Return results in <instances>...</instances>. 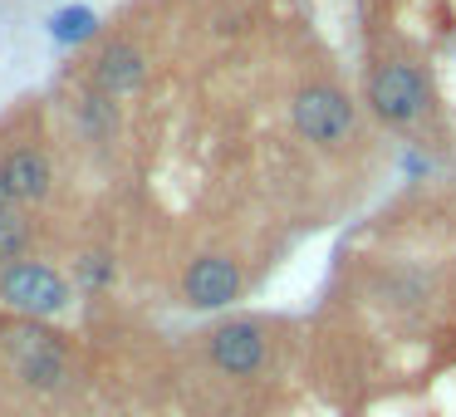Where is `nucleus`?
Instances as JSON below:
<instances>
[{
    "instance_id": "obj_1",
    "label": "nucleus",
    "mask_w": 456,
    "mask_h": 417,
    "mask_svg": "<svg viewBox=\"0 0 456 417\" xmlns=\"http://www.w3.org/2000/svg\"><path fill=\"white\" fill-rule=\"evenodd\" d=\"M368 109L378 113L393 128H412L432 113V89H427V74L407 60H387L373 70L368 79Z\"/></svg>"
},
{
    "instance_id": "obj_2",
    "label": "nucleus",
    "mask_w": 456,
    "mask_h": 417,
    "mask_svg": "<svg viewBox=\"0 0 456 417\" xmlns=\"http://www.w3.org/2000/svg\"><path fill=\"white\" fill-rule=\"evenodd\" d=\"M74 299L69 280L50 266H35V260H20V266H5L0 270V305L15 309L25 319H54L64 315Z\"/></svg>"
},
{
    "instance_id": "obj_3",
    "label": "nucleus",
    "mask_w": 456,
    "mask_h": 417,
    "mask_svg": "<svg viewBox=\"0 0 456 417\" xmlns=\"http://www.w3.org/2000/svg\"><path fill=\"white\" fill-rule=\"evenodd\" d=\"M289 119H295L299 138L319 143V148H334V143H344L348 133H354V103H348L334 84H309V89L295 94Z\"/></svg>"
},
{
    "instance_id": "obj_4",
    "label": "nucleus",
    "mask_w": 456,
    "mask_h": 417,
    "mask_svg": "<svg viewBox=\"0 0 456 417\" xmlns=\"http://www.w3.org/2000/svg\"><path fill=\"white\" fill-rule=\"evenodd\" d=\"M5 354H11V364L20 368V378L30 388H54L64 378V354L60 344H54L45 329L25 324V329H11L5 334Z\"/></svg>"
},
{
    "instance_id": "obj_5",
    "label": "nucleus",
    "mask_w": 456,
    "mask_h": 417,
    "mask_svg": "<svg viewBox=\"0 0 456 417\" xmlns=\"http://www.w3.org/2000/svg\"><path fill=\"white\" fill-rule=\"evenodd\" d=\"M182 295L197 309H226L240 295V270L226 256H197L182 275Z\"/></svg>"
},
{
    "instance_id": "obj_6",
    "label": "nucleus",
    "mask_w": 456,
    "mask_h": 417,
    "mask_svg": "<svg viewBox=\"0 0 456 417\" xmlns=\"http://www.w3.org/2000/svg\"><path fill=\"white\" fill-rule=\"evenodd\" d=\"M211 364H216L221 373H231V378L260 373V364H265V339H260V329L250 324V319L221 324L216 334H211Z\"/></svg>"
},
{
    "instance_id": "obj_7",
    "label": "nucleus",
    "mask_w": 456,
    "mask_h": 417,
    "mask_svg": "<svg viewBox=\"0 0 456 417\" xmlns=\"http://www.w3.org/2000/svg\"><path fill=\"white\" fill-rule=\"evenodd\" d=\"M5 177H11V192H15V201H45L54 192V172H50V158H45L40 148H11L5 152Z\"/></svg>"
},
{
    "instance_id": "obj_8",
    "label": "nucleus",
    "mask_w": 456,
    "mask_h": 417,
    "mask_svg": "<svg viewBox=\"0 0 456 417\" xmlns=\"http://www.w3.org/2000/svg\"><path fill=\"white\" fill-rule=\"evenodd\" d=\"M142 54L133 50V45H109V50L94 60V84H99V94L109 99V94H133L142 84Z\"/></svg>"
},
{
    "instance_id": "obj_9",
    "label": "nucleus",
    "mask_w": 456,
    "mask_h": 417,
    "mask_svg": "<svg viewBox=\"0 0 456 417\" xmlns=\"http://www.w3.org/2000/svg\"><path fill=\"white\" fill-rule=\"evenodd\" d=\"M30 241H35V231H30V221H25L20 211H0V270L20 266L25 250H30Z\"/></svg>"
},
{
    "instance_id": "obj_10",
    "label": "nucleus",
    "mask_w": 456,
    "mask_h": 417,
    "mask_svg": "<svg viewBox=\"0 0 456 417\" xmlns=\"http://www.w3.org/2000/svg\"><path fill=\"white\" fill-rule=\"evenodd\" d=\"M94 30H99V15L89 5H69V11H60L50 20L54 45H84V40H94Z\"/></svg>"
},
{
    "instance_id": "obj_11",
    "label": "nucleus",
    "mask_w": 456,
    "mask_h": 417,
    "mask_svg": "<svg viewBox=\"0 0 456 417\" xmlns=\"http://www.w3.org/2000/svg\"><path fill=\"white\" fill-rule=\"evenodd\" d=\"M0 211H15V192H11V177L0 168Z\"/></svg>"
}]
</instances>
